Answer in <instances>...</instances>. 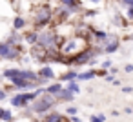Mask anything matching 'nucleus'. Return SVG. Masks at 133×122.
<instances>
[{
  "label": "nucleus",
  "instance_id": "f257e3e1",
  "mask_svg": "<svg viewBox=\"0 0 133 122\" xmlns=\"http://www.w3.org/2000/svg\"><path fill=\"white\" fill-rule=\"evenodd\" d=\"M31 22H33V28L35 29H44V28H48L51 22H53V18H55V9L49 6V4H37L35 8H33V11H31Z\"/></svg>",
  "mask_w": 133,
  "mask_h": 122
},
{
  "label": "nucleus",
  "instance_id": "a878e982",
  "mask_svg": "<svg viewBox=\"0 0 133 122\" xmlns=\"http://www.w3.org/2000/svg\"><path fill=\"white\" fill-rule=\"evenodd\" d=\"M6 97H8V93H6V91H4L2 87H0V100H4Z\"/></svg>",
  "mask_w": 133,
  "mask_h": 122
},
{
  "label": "nucleus",
  "instance_id": "dca6fc26",
  "mask_svg": "<svg viewBox=\"0 0 133 122\" xmlns=\"http://www.w3.org/2000/svg\"><path fill=\"white\" fill-rule=\"evenodd\" d=\"M97 77V71L89 69V71H84V73H78V80H91Z\"/></svg>",
  "mask_w": 133,
  "mask_h": 122
},
{
  "label": "nucleus",
  "instance_id": "c756f323",
  "mask_svg": "<svg viewBox=\"0 0 133 122\" xmlns=\"http://www.w3.org/2000/svg\"><path fill=\"white\" fill-rule=\"evenodd\" d=\"M4 118V107H0V120Z\"/></svg>",
  "mask_w": 133,
  "mask_h": 122
},
{
  "label": "nucleus",
  "instance_id": "f03ea898",
  "mask_svg": "<svg viewBox=\"0 0 133 122\" xmlns=\"http://www.w3.org/2000/svg\"><path fill=\"white\" fill-rule=\"evenodd\" d=\"M88 46H89V40H88L84 35L75 33V35H71V37H68V38L62 40V44H60V53H62L64 57H75V55H78L80 51H84Z\"/></svg>",
  "mask_w": 133,
  "mask_h": 122
},
{
  "label": "nucleus",
  "instance_id": "c85d7f7f",
  "mask_svg": "<svg viewBox=\"0 0 133 122\" xmlns=\"http://www.w3.org/2000/svg\"><path fill=\"white\" fill-rule=\"evenodd\" d=\"M69 120H71V122H80V118H78L77 115H73V117H69Z\"/></svg>",
  "mask_w": 133,
  "mask_h": 122
},
{
  "label": "nucleus",
  "instance_id": "412c9836",
  "mask_svg": "<svg viewBox=\"0 0 133 122\" xmlns=\"http://www.w3.org/2000/svg\"><path fill=\"white\" fill-rule=\"evenodd\" d=\"M91 122H106V117L104 115H93L91 117Z\"/></svg>",
  "mask_w": 133,
  "mask_h": 122
},
{
  "label": "nucleus",
  "instance_id": "9d476101",
  "mask_svg": "<svg viewBox=\"0 0 133 122\" xmlns=\"http://www.w3.org/2000/svg\"><path fill=\"white\" fill-rule=\"evenodd\" d=\"M22 75V69L20 67H8V69H4V78H8V80H13V78H17V77H20Z\"/></svg>",
  "mask_w": 133,
  "mask_h": 122
},
{
  "label": "nucleus",
  "instance_id": "aec40b11",
  "mask_svg": "<svg viewBox=\"0 0 133 122\" xmlns=\"http://www.w3.org/2000/svg\"><path fill=\"white\" fill-rule=\"evenodd\" d=\"M66 115H68V117L77 115V107H75V106H68V107H66Z\"/></svg>",
  "mask_w": 133,
  "mask_h": 122
},
{
  "label": "nucleus",
  "instance_id": "20e7f679",
  "mask_svg": "<svg viewBox=\"0 0 133 122\" xmlns=\"http://www.w3.org/2000/svg\"><path fill=\"white\" fill-rule=\"evenodd\" d=\"M22 46H15V44H9L6 40L0 42V58L4 60H18L22 57Z\"/></svg>",
  "mask_w": 133,
  "mask_h": 122
},
{
  "label": "nucleus",
  "instance_id": "39448f33",
  "mask_svg": "<svg viewBox=\"0 0 133 122\" xmlns=\"http://www.w3.org/2000/svg\"><path fill=\"white\" fill-rule=\"evenodd\" d=\"M22 40H24V35H22L18 29H9V31H8V35H6V42H9V44L20 46V44H22Z\"/></svg>",
  "mask_w": 133,
  "mask_h": 122
},
{
  "label": "nucleus",
  "instance_id": "393cba45",
  "mask_svg": "<svg viewBox=\"0 0 133 122\" xmlns=\"http://www.w3.org/2000/svg\"><path fill=\"white\" fill-rule=\"evenodd\" d=\"M124 69H126V73H133V64H128Z\"/></svg>",
  "mask_w": 133,
  "mask_h": 122
},
{
  "label": "nucleus",
  "instance_id": "2f4dec72",
  "mask_svg": "<svg viewBox=\"0 0 133 122\" xmlns=\"http://www.w3.org/2000/svg\"><path fill=\"white\" fill-rule=\"evenodd\" d=\"M129 38H131V40H133V35H131V37H129Z\"/></svg>",
  "mask_w": 133,
  "mask_h": 122
},
{
  "label": "nucleus",
  "instance_id": "f8f14e48",
  "mask_svg": "<svg viewBox=\"0 0 133 122\" xmlns=\"http://www.w3.org/2000/svg\"><path fill=\"white\" fill-rule=\"evenodd\" d=\"M22 77H24L26 80H31V82H37L40 75H38V71H33V69H29V67H24V69H22ZM37 84H38V82H37Z\"/></svg>",
  "mask_w": 133,
  "mask_h": 122
},
{
  "label": "nucleus",
  "instance_id": "7c9ffc66",
  "mask_svg": "<svg viewBox=\"0 0 133 122\" xmlns=\"http://www.w3.org/2000/svg\"><path fill=\"white\" fill-rule=\"evenodd\" d=\"M91 2H95V4H97V2H102V0H91Z\"/></svg>",
  "mask_w": 133,
  "mask_h": 122
},
{
  "label": "nucleus",
  "instance_id": "bb28decb",
  "mask_svg": "<svg viewBox=\"0 0 133 122\" xmlns=\"http://www.w3.org/2000/svg\"><path fill=\"white\" fill-rule=\"evenodd\" d=\"M97 75H98V77H104V75H108V73H106V69H104V67H102V69H100V71H97Z\"/></svg>",
  "mask_w": 133,
  "mask_h": 122
},
{
  "label": "nucleus",
  "instance_id": "b1692460",
  "mask_svg": "<svg viewBox=\"0 0 133 122\" xmlns=\"http://www.w3.org/2000/svg\"><path fill=\"white\" fill-rule=\"evenodd\" d=\"M97 11H84V17H95Z\"/></svg>",
  "mask_w": 133,
  "mask_h": 122
},
{
  "label": "nucleus",
  "instance_id": "4be33fe9",
  "mask_svg": "<svg viewBox=\"0 0 133 122\" xmlns=\"http://www.w3.org/2000/svg\"><path fill=\"white\" fill-rule=\"evenodd\" d=\"M120 4L126 8H133V0H120Z\"/></svg>",
  "mask_w": 133,
  "mask_h": 122
},
{
  "label": "nucleus",
  "instance_id": "1a4fd4ad",
  "mask_svg": "<svg viewBox=\"0 0 133 122\" xmlns=\"http://www.w3.org/2000/svg\"><path fill=\"white\" fill-rule=\"evenodd\" d=\"M38 75H40L42 78H46V80H53V78H55V69H53L51 66H42V67L38 69Z\"/></svg>",
  "mask_w": 133,
  "mask_h": 122
},
{
  "label": "nucleus",
  "instance_id": "a211bd4d",
  "mask_svg": "<svg viewBox=\"0 0 133 122\" xmlns=\"http://www.w3.org/2000/svg\"><path fill=\"white\" fill-rule=\"evenodd\" d=\"M66 87H68V89H71V91H75V93H78V91H80V87H78V84H77V80H69Z\"/></svg>",
  "mask_w": 133,
  "mask_h": 122
},
{
  "label": "nucleus",
  "instance_id": "ddd939ff",
  "mask_svg": "<svg viewBox=\"0 0 133 122\" xmlns=\"http://www.w3.org/2000/svg\"><path fill=\"white\" fill-rule=\"evenodd\" d=\"M26 24H28V20L24 18V17H15L13 18V29H18V31H22L24 28H26Z\"/></svg>",
  "mask_w": 133,
  "mask_h": 122
},
{
  "label": "nucleus",
  "instance_id": "6e6552de",
  "mask_svg": "<svg viewBox=\"0 0 133 122\" xmlns=\"http://www.w3.org/2000/svg\"><path fill=\"white\" fill-rule=\"evenodd\" d=\"M38 33H40V31L33 28L31 31H26V33H24V40H26L29 46H35V44L38 42Z\"/></svg>",
  "mask_w": 133,
  "mask_h": 122
},
{
  "label": "nucleus",
  "instance_id": "f3484780",
  "mask_svg": "<svg viewBox=\"0 0 133 122\" xmlns=\"http://www.w3.org/2000/svg\"><path fill=\"white\" fill-rule=\"evenodd\" d=\"M58 2L62 6H66V8H77V6H80V0H58Z\"/></svg>",
  "mask_w": 133,
  "mask_h": 122
},
{
  "label": "nucleus",
  "instance_id": "cd10ccee",
  "mask_svg": "<svg viewBox=\"0 0 133 122\" xmlns=\"http://www.w3.org/2000/svg\"><path fill=\"white\" fill-rule=\"evenodd\" d=\"M122 91H124V93H131V91H133V87H129V86H126V87H122Z\"/></svg>",
  "mask_w": 133,
  "mask_h": 122
},
{
  "label": "nucleus",
  "instance_id": "9b49d317",
  "mask_svg": "<svg viewBox=\"0 0 133 122\" xmlns=\"http://www.w3.org/2000/svg\"><path fill=\"white\" fill-rule=\"evenodd\" d=\"M75 95H77L75 91H71V89H68V87H64V89L60 91V95H58L57 98H58L60 102H71V100L75 98Z\"/></svg>",
  "mask_w": 133,
  "mask_h": 122
},
{
  "label": "nucleus",
  "instance_id": "7ed1b4c3",
  "mask_svg": "<svg viewBox=\"0 0 133 122\" xmlns=\"http://www.w3.org/2000/svg\"><path fill=\"white\" fill-rule=\"evenodd\" d=\"M57 97L55 95H51V93H44V95H40V97H37L33 102H31V107H33V111L37 113V115H46V113H49L51 109H53V106L57 104Z\"/></svg>",
  "mask_w": 133,
  "mask_h": 122
},
{
  "label": "nucleus",
  "instance_id": "423d86ee",
  "mask_svg": "<svg viewBox=\"0 0 133 122\" xmlns=\"http://www.w3.org/2000/svg\"><path fill=\"white\" fill-rule=\"evenodd\" d=\"M9 102H11V106H15V107H26V106L31 104V102L28 100L26 93H17V95H13Z\"/></svg>",
  "mask_w": 133,
  "mask_h": 122
},
{
  "label": "nucleus",
  "instance_id": "4468645a",
  "mask_svg": "<svg viewBox=\"0 0 133 122\" xmlns=\"http://www.w3.org/2000/svg\"><path fill=\"white\" fill-rule=\"evenodd\" d=\"M78 78V73L75 71V69H68L66 73H62L60 75V80H64V82H69V80H77Z\"/></svg>",
  "mask_w": 133,
  "mask_h": 122
},
{
  "label": "nucleus",
  "instance_id": "5701e85b",
  "mask_svg": "<svg viewBox=\"0 0 133 122\" xmlns=\"http://www.w3.org/2000/svg\"><path fill=\"white\" fill-rule=\"evenodd\" d=\"M102 67H104V69H109V67H111V60H104V62H102Z\"/></svg>",
  "mask_w": 133,
  "mask_h": 122
},
{
  "label": "nucleus",
  "instance_id": "2eb2a0df",
  "mask_svg": "<svg viewBox=\"0 0 133 122\" xmlns=\"http://www.w3.org/2000/svg\"><path fill=\"white\" fill-rule=\"evenodd\" d=\"M46 89H48V93H51V95L58 97V95H60V91H62L64 87H62V84H60V82H53V84H51V86H48Z\"/></svg>",
  "mask_w": 133,
  "mask_h": 122
},
{
  "label": "nucleus",
  "instance_id": "0eeeda50",
  "mask_svg": "<svg viewBox=\"0 0 133 122\" xmlns=\"http://www.w3.org/2000/svg\"><path fill=\"white\" fill-rule=\"evenodd\" d=\"M69 118H66L62 113H58V111H49L44 118H42V122H68Z\"/></svg>",
  "mask_w": 133,
  "mask_h": 122
},
{
  "label": "nucleus",
  "instance_id": "6ab92c4d",
  "mask_svg": "<svg viewBox=\"0 0 133 122\" xmlns=\"http://www.w3.org/2000/svg\"><path fill=\"white\" fill-rule=\"evenodd\" d=\"M13 113H11V109H4V118L2 120H6V122H13Z\"/></svg>",
  "mask_w": 133,
  "mask_h": 122
},
{
  "label": "nucleus",
  "instance_id": "473e14b6",
  "mask_svg": "<svg viewBox=\"0 0 133 122\" xmlns=\"http://www.w3.org/2000/svg\"><path fill=\"white\" fill-rule=\"evenodd\" d=\"M68 122H71V120H68Z\"/></svg>",
  "mask_w": 133,
  "mask_h": 122
}]
</instances>
